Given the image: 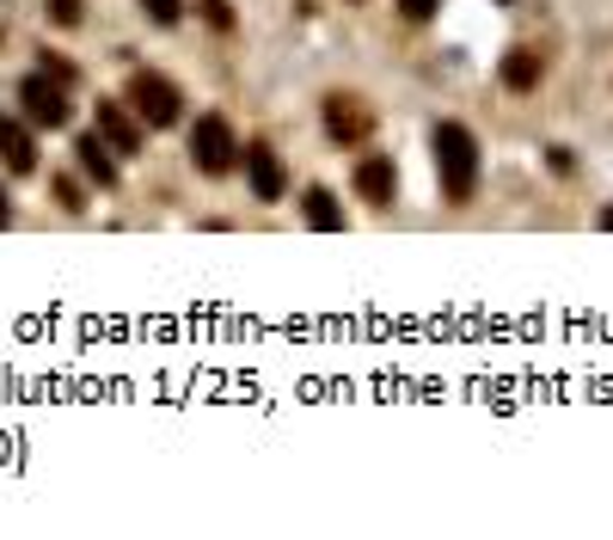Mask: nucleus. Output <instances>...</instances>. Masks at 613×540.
<instances>
[{"mask_svg": "<svg viewBox=\"0 0 613 540\" xmlns=\"http://www.w3.org/2000/svg\"><path fill=\"white\" fill-rule=\"evenodd\" d=\"M7 221H13V209H7V191H0V228H7Z\"/></svg>", "mask_w": 613, "mask_h": 540, "instance_id": "f3484780", "label": "nucleus"}, {"mask_svg": "<svg viewBox=\"0 0 613 540\" xmlns=\"http://www.w3.org/2000/svg\"><path fill=\"white\" fill-rule=\"evenodd\" d=\"M233 154H240V141H233V124L228 117H197V129H190V160H197L203 172H228Z\"/></svg>", "mask_w": 613, "mask_h": 540, "instance_id": "7ed1b4c3", "label": "nucleus"}, {"mask_svg": "<svg viewBox=\"0 0 613 540\" xmlns=\"http://www.w3.org/2000/svg\"><path fill=\"white\" fill-rule=\"evenodd\" d=\"M92 129H99V136L111 141V154H136V148H141L136 117H129L123 105H111V99H99V124H92Z\"/></svg>", "mask_w": 613, "mask_h": 540, "instance_id": "0eeeda50", "label": "nucleus"}, {"mask_svg": "<svg viewBox=\"0 0 613 540\" xmlns=\"http://www.w3.org/2000/svg\"><path fill=\"white\" fill-rule=\"evenodd\" d=\"M436 179H442V197L448 203H466L478 191V141L466 124H442L436 129Z\"/></svg>", "mask_w": 613, "mask_h": 540, "instance_id": "f257e3e1", "label": "nucleus"}, {"mask_svg": "<svg viewBox=\"0 0 613 540\" xmlns=\"http://www.w3.org/2000/svg\"><path fill=\"white\" fill-rule=\"evenodd\" d=\"M301 209H307V221H313L320 233H337V228H344V209H337V197H332L325 185H313V191H307V197H301Z\"/></svg>", "mask_w": 613, "mask_h": 540, "instance_id": "f8f14e48", "label": "nucleus"}, {"mask_svg": "<svg viewBox=\"0 0 613 540\" xmlns=\"http://www.w3.org/2000/svg\"><path fill=\"white\" fill-rule=\"evenodd\" d=\"M0 160H7V172H37V141L13 117H0Z\"/></svg>", "mask_w": 613, "mask_h": 540, "instance_id": "1a4fd4ad", "label": "nucleus"}, {"mask_svg": "<svg viewBox=\"0 0 613 540\" xmlns=\"http://www.w3.org/2000/svg\"><path fill=\"white\" fill-rule=\"evenodd\" d=\"M197 7H203V19H209L215 32H228V25H233V7H228V0H197Z\"/></svg>", "mask_w": 613, "mask_h": 540, "instance_id": "4468645a", "label": "nucleus"}, {"mask_svg": "<svg viewBox=\"0 0 613 540\" xmlns=\"http://www.w3.org/2000/svg\"><path fill=\"white\" fill-rule=\"evenodd\" d=\"M601 228H608V233H613V209H601Z\"/></svg>", "mask_w": 613, "mask_h": 540, "instance_id": "a211bd4d", "label": "nucleus"}, {"mask_svg": "<svg viewBox=\"0 0 613 540\" xmlns=\"http://www.w3.org/2000/svg\"><path fill=\"white\" fill-rule=\"evenodd\" d=\"M540 68H546V62H540V49L516 44L504 56V87H509V93H534V87H540Z\"/></svg>", "mask_w": 613, "mask_h": 540, "instance_id": "9b49d317", "label": "nucleus"}, {"mask_svg": "<svg viewBox=\"0 0 613 540\" xmlns=\"http://www.w3.org/2000/svg\"><path fill=\"white\" fill-rule=\"evenodd\" d=\"M356 191H362V203H374V209H386L398 191V172H393V154H368L362 166H356Z\"/></svg>", "mask_w": 613, "mask_h": 540, "instance_id": "423d86ee", "label": "nucleus"}, {"mask_svg": "<svg viewBox=\"0 0 613 540\" xmlns=\"http://www.w3.org/2000/svg\"><path fill=\"white\" fill-rule=\"evenodd\" d=\"M178 87H172L166 74H148V68H136L129 74V111H136L141 124H153V129H166V124H178Z\"/></svg>", "mask_w": 613, "mask_h": 540, "instance_id": "f03ea898", "label": "nucleus"}, {"mask_svg": "<svg viewBox=\"0 0 613 540\" xmlns=\"http://www.w3.org/2000/svg\"><path fill=\"white\" fill-rule=\"evenodd\" d=\"M19 105H25V124H37V129L68 124V87L49 80V74H31L25 87H19Z\"/></svg>", "mask_w": 613, "mask_h": 540, "instance_id": "20e7f679", "label": "nucleus"}, {"mask_svg": "<svg viewBox=\"0 0 613 540\" xmlns=\"http://www.w3.org/2000/svg\"><path fill=\"white\" fill-rule=\"evenodd\" d=\"M436 7H442V0H398V13H405V19H429Z\"/></svg>", "mask_w": 613, "mask_h": 540, "instance_id": "dca6fc26", "label": "nucleus"}, {"mask_svg": "<svg viewBox=\"0 0 613 540\" xmlns=\"http://www.w3.org/2000/svg\"><path fill=\"white\" fill-rule=\"evenodd\" d=\"M49 19L56 25H80V0H49Z\"/></svg>", "mask_w": 613, "mask_h": 540, "instance_id": "2eb2a0df", "label": "nucleus"}, {"mask_svg": "<svg viewBox=\"0 0 613 540\" xmlns=\"http://www.w3.org/2000/svg\"><path fill=\"white\" fill-rule=\"evenodd\" d=\"M74 154H80V172H86V179H99V185H117V160H111V141L99 136V129L74 141Z\"/></svg>", "mask_w": 613, "mask_h": 540, "instance_id": "9d476101", "label": "nucleus"}, {"mask_svg": "<svg viewBox=\"0 0 613 540\" xmlns=\"http://www.w3.org/2000/svg\"><path fill=\"white\" fill-rule=\"evenodd\" d=\"M245 179H252V197H258V203H276V197H282V185H289V179H282V160H276V148H264V141H252V148H245Z\"/></svg>", "mask_w": 613, "mask_h": 540, "instance_id": "39448f33", "label": "nucleus"}, {"mask_svg": "<svg viewBox=\"0 0 613 540\" xmlns=\"http://www.w3.org/2000/svg\"><path fill=\"white\" fill-rule=\"evenodd\" d=\"M325 129H332V141H362V136H368V111H362V99L332 93V99H325Z\"/></svg>", "mask_w": 613, "mask_h": 540, "instance_id": "6e6552de", "label": "nucleus"}, {"mask_svg": "<svg viewBox=\"0 0 613 540\" xmlns=\"http://www.w3.org/2000/svg\"><path fill=\"white\" fill-rule=\"evenodd\" d=\"M141 13L153 19V25H178V13H184V0H141Z\"/></svg>", "mask_w": 613, "mask_h": 540, "instance_id": "ddd939ff", "label": "nucleus"}]
</instances>
